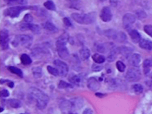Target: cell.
Returning <instances> with one entry per match:
<instances>
[{
    "label": "cell",
    "mask_w": 152,
    "mask_h": 114,
    "mask_svg": "<svg viewBox=\"0 0 152 114\" xmlns=\"http://www.w3.org/2000/svg\"><path fill=\"white\" fill-rule=\"evenodd\" d=\"M29 96L36 101V106L39 109H44L49 102V97L40 89L31 87L29 90Z\"/></svg>",
    "instance_id": "6da1fadb"
},
{
    "label": "cell",
    "mask_w": 152,
    "mask_h": 114,
    "mask_svg": "<svg viewBox=\"0 0 152 114\" xmlns=\"http://www.w3.org/2000/svg\"><path fill=\"white\" fill-rule=\"evenodd\" d=\"M72 17L79 24L90 25L95 22L96 13L95 12H90L86 14L73 13L72 15Z\"/></svg>",
    "instance_id": "7a4b0ae2"
},
{
    "label": "cell",
    "mask_w": 152,
    "mask_h": 114,
    "mask_svg": "<svg viewBox=\"0 0 152 114\" xmlns=\"http://www.w3.org/2000/svg\"><path fill=\"white\" fill-rule=\"evenodd\" d=\"M33 38L28 35H16L14 40L11 42L13 46L17 47L19 45H24V46H28L32 44Z\"/></svg>",
    "instance_id": "3957f363"
},
{
    "label": "cell",
    "mask_w": 152,
    "mask_h": 114,
    "mask_svg": "<svg viewBox=\"0 0 152 114\" xmlns=\"http://www.w3.org/2000/svg\"><path fill=\"white\" fill-rule=\"evenodd\" d=\"M105 35L119 42H123L127 40V36L123 32H118L112 29L105 31Z\"/></svg>",
    "instance_id": "277c9868"
},
{
    "label": "cell",
    "mask_w": 152,
    "mask_h": 114,
    "mask_svg": "<svg viewBox=\"0 0 152 114\" xmlns=\"http://www.w3.org/2000/svg\"><path fill=\"white\" fill-rule=\"evenodd\" d=\"M30 7H28L26 6H14L12 7H10L6 9L4 11V15L6 16H8L11 18H14L18 17L23 11L28 10V8H30Z\"/></svg>",
    "instance_id": "5b68a950"
},
{
    "label": "cell",
    "mask_w": 152,
    "mask_h": 114,
    "mask_svg": "<svg viewBox=\"0 0 152 114\" xmlns=\"http://www.w3.org/2000/svg\"><path fill=\"white\" fill-rule=\"evenodd\" d=\"M125 78L130 82L138 81L141 78V72L137 67H131L128 70Z\"/></svg>",
    "instance_id": "8992f818"
},
{
    "label": "cell",
    "mask_w": 152,
    "mask_h": 114,
    "mask_svg": "<svg viewBox=\"0 0 152 114\" xmlns=\"http://www.w3.org/2000/svg\"><path fill=\"white\" fill-rule=\"evenodd\" d=\"M135 20L136 17L134 15L131 13L125 14L122 18V24L124 28L128 32L131 31V26L134 24Z\"/></svg>",
    "instance_id": "52a82bcc"
},
{
    "label": "cell",
    "mask_w": 152,
    "mask_h": 114,
    "mask_svg": "<svg viewBox=\"0 0 152 114\" xmlns=\"http://www.w3.org/2000/svg\"><path fill=\"white\" fill-rule=\"evenodd\" d=\"M54 65L56 66V68L59 71L60 75L61 76H65L68 72V66L64 62L56 59L54 62Z\"/></svg>",
    "instance_id": "ba28073f"
},
{
    "label": "cell",
    "mask_w": 152,
    "mask_h": 114,
    "mask_svg": "<svg viewBox=\"0 0 152 114\" xmlns=\"http://www.w3.org/2000/svg\"><path fill=\"white\" fill-rule=\"evenodd\" d=\"M20 29L22 31H31L34 34H39L41 33V28L38 25L32 24H23L20 26Z\"/></svg>",
    "instance_id": "9c48e42d"
},
{
    "label": "cell",
    "mask_w": 152,
    "mask_h": 114,
    "mask_svg": "<svg viewBox=\"0 0 152 114\" xmlns=\"http://www.w3.org/2000/svg\"><path fill=\"white\" fill-rule=\"evenodd\" d=\"M100 17L104 22H110L112 18V14L111 9L108 7H103L100 11Z\"/></svg>",
    "instance_id": "30bf717a"
},
{
    "label": "cell",
    "mask_w": 152,
    "mask_h": 114,
    "mask_svg": "<svg viewBox=\"0 0 152 114\" xmlns=\"http://www.w3.org/2000/svg\"><path fill=\"white\" fill-rule=\"evenodd\" d=\"M9 42V33L8 31L4 29L1 31V46L3 50H6L8 49Z\"/></svg>",
    "instance_id": "8fae6325"
},
{
    "label": "cell",
    "mask_w": 152,
    "mask_h": 114,
    "mask_svg": "<svg viewBox=\"0 0 152 114\" xmlns=\"http://www.w3.org/2000/svg\"><path fill=\"white\" fill-rule=\"evenodd\" d=\"M87 86L89 90L95 92V91H97L100 88V85L95 78L91 77L88 79L87 81Z\"/></svg>",
    "instance_id": "7c38bea8"
},
{
    "label": "cell",
    "mask_w": 152,
    "mask_h": 114,
    "mask_svg": "<svg viewBox=\"0 0 152 114\" xmlns=\"http://www.w3.org/2000/svg\"><path fill=\"white\" fill-rule=\"evenodd\" d=\"M69 40L68 34L66 32H64L62 35L58 38L56 41V47L57 48L66 47V44Z\"/></svg>",
    "instance_id": "4fadbf2b"
},
{
    "label": "cell",
    "mask_w": 152,
    "mask_h": 114,
    "mask_svg": "<svg viewBox=\"0 0 152 114\" xmlns=\"http://www.w3.org/2000/svg\"><path fill=\"white\" fill-rule=\"evenodd\" d=\"M84 79H85L84 74H80L74 75L71 76L69 78V80L72 84L78 86H80L83 84L84 82Z\"/></svg>",
    "instance_id": "5bb4252c"
},
{
    "label": "cell",
    "mask_w": 152,
    "mask_h": 114,
    "mask_svg": "<svg viewBox=\"0 0 152 114\" xmlns=\"http://www.w3.org/2000/svg\"><path fill=\"white\" fill-rule=\"evenodd\" d=\"M114 47V44L112 43H102L99 44L97 45L96 49L98 51L101 53H107L109 50L111 51Z\"/></svg>",
    "instance_id": "9a60e30c"
},
{
    "label": "cell",
    "mask_w": 152,
    "mask_h": 114,
    "mask_svg": "<svg viewBox=\"0 0 152 114\" xmlns=\"http://www.w3.org/2000/svg\"><path fill=\"white\" fill-rule=\"evenodd\" d=\"M141 56L137 53L133 54L130 58V63L135 67H138L140 66V63H141Z\"/></svg>",
    "instance_id": "2e32d148"
},
{
    "label": "cell",
    "mask_w": 152,
    "mask_h": 114,
    "mask_svg": "<svg viewBox=\"0 0 152 114\" xmlns=\"http://www.w3.org/2000/svg\"><path fill=\"white\" fill-rule=\"evenodd\" d=\"M139 46L146 50H152V41L146 39H142L139 42Z\"/></svg>",
    "instance_id": "e0dca14e"
},
{
    "label": "cell",
    "mask_w": 152,
    "mask_h": 114,
    "mask_svg": "<svg viewBox=\"0 0 152 114\" xmlns=\"http://www.w3.org/2000/svg\"><path fill=\"white\" fill-rule=\"evenodd\" d=\"M58 54L60 58L64 60H67L69 58V53L66 47L57 48Z\"/></svg>",
    "instance_id": "ac0fdd59"
},
{
    "label": "cell",
    "mask_w": 152,
    "mask_h": 114,
    "mask_svg": "<svg viewBox=\"0 0 152 114\" xmlns=\"http://www.w3.org/2000/svg\"><path fill=\"white\" fill-rule=\"evenodd\" d=\"M120 53L119 51V48L118 47H114L109 52L108 56V58H107V60L109 62H113L116 58V57H117L118 54Z\"/></svg>",
    "instance_id": "d6986e66"
},
{
    "label": "cell",
    "mask_w": 152,
    "mask_h": 114,
    "mask_svg": "<svg viewBox=\"0 0 152 114\" xmlns=\"http://www.w3.org/2000/svg\"><path fill=\"white\" fill-rule=\"evenodd\" d=\"M129 35L132 41L134 43L136 44L140 42V41H141V35H140L139 32L135 29H132L131 31H130L129 32Z\"/></svg>",
    "instance_id": "ffe728a7"
},
{
    "label": "cell",
    "mask_w": 152,
    "mask_h": 114,
    "mask_svg": "<svg viewBox=\"0 0 152 114\" xmlns=\"http://www.w3.org/2000/svg\"><path fill=\"white\" fill-rule=\"evenodd\" d=\"M80 56L82 60H87L90 56V51L86 47H83L80 50Z\"/></svg>",
    "instance_id": "44dd1931"
},
{
    "label": "cell",
    "mask_w": 152,
    "mask_h": 114,
    "mask_svg": "<svg viewBox=\"0 0 152 114\" xmlns=\"http://www.w3.org/2000/svg\"><path fill=\"white\" fill-rule=\"evenodd\" d=\"M119 51L122 56H124L125 58H130L131 54L132 53V50L126 46H122L119 47Z\"/></svg>",
    "instance_id": "7402d4cb"
},
{
    "label": "cell",
    "mask_w": 152,
    "mask_h": 114,
    "mask_svg": "<svg viewBox=\"0 0 152 114\" xmlns=\"http://www.w3.org/2000/svg\"><path fill=\"white\" fill-rule=\"evenodd\" d=\"M92 59L97 64H102L104 63L105 61V56L102 54H98V53H96V54H93L92 56Z\"/></svg>",
    "instance_id": "603a6c76"
},
{
    "label": "cell",
    "mask_w": 152,
    "mask_h": 114,
    "mask_svg": "<svg viewBox=\"0 0 152 114\" xmlns=\"http://www.w3.org/2000/svg\"><path fill=\"white\" fill-rule=\"evenodd\" d=\"M7 69L8 71H10L11 73H13L14 74L17 75V76L22 78L23 77V72L22 71L19 69V68L15 67V66H8Z\"/></svg>",
    "instance_id": "cb8c5ba5"
},
{
    "label": "cell",
    "mask_w": 152,
    "mask_h": 114,
    "mask_svg": "<svg viewBox=\"0 0 152 114\" xmlns=\"http://www.w3.org/2000/svg\"><path fill=\"white\" fill-rule=\"evenodd\" d=\"M20 60H21V63L24 65H29L32 62L31 58L26 54H21L20 57Z\"/></svg>",
    "instance_id": "d4e9b609"
},
{
    "label": "cell",
    "mask_w": 152,
    "mask_h": 114,
    "mask_svg": "<svg viewBox=\"0 0 152 114\" xmlns=\"http://www.w3.org/2000/svg\"><path fill=\"white\" fill-rule=\"evenodd\" d=\"M45 28L51 32H56L58 31V29L57 28L51 23V22H46L45 24Z\"/></svg>",
    "instance_id": "484cf974"
},
{
    "label": "cell",
    "mask_w": 152,
    "mask_h": 114,
    "mask_svg": "<svg viewBox=\"0 0 152 114\" xmlns=\"http://www.w3.org/2000/svg\"><path fill=\"white\" fill-rule=\"evenodd\" d=\"M143 69L144 74H147L149 72L150 68L152 66V60L151 59H146L143 62Z\"/></svg>",
    "instance_id": "4316f807"
},
{
    "label": "cell",
    "mask_w": 152,
    "mask_h": 114,
    "mask_svg": "<svg viewBox=\"0 0 152 114\" xmlns=\"http://www.w3.org/2000/svg\"><path fill=\"white\" fill-rule=\"evenodd\" d=\"M42 68L40 67H34L32 68V72L34 78H39L42 75Z\"/></svg>",
    "instance_id": "83f0119b"
},
{
    "label": "cell",
    "mask_w": 152,
    "mask_h": 114,
    "mask_svg": "<svg viewBox=\"0 0 152 114\" xmlns=\"http://www.w3.org/2000/svg\"><path fill=\"white\" fill-rule=\"evenodd\" d=\"M10 105L13 108H19L21 106V101L17 99H10L8 100Z\"/></svg>",
    "instance_id": "f1b7e54d"
},
{
    "label": "cell",
    "mask_w": 152,
    "mask_h": 114,
    "mask_svg": "<svg viewBox=\"0 0 152 114\" xmlns=\"http://www.w3.org/2000/svg\"><path fill=\"white\" fill-rule=\"evenodd\" d=\"M8 5H20L25 6L28 4V1L26 0H11V1H7Z\"/></svg>",
    "instance_id": "f546056e"
},
{
    "label": "cell",
    "mask_w": 152,
    "mask_h": 114,
    "mask_svg": "<svg viewBox=\"0 0 152 114\" xmlns=\"http://www.w3.org/2000/svg\"><path fill=\"white\" fill-rule=\"evenodd\" d=\"M44 6L46 8H47L49 10L51 11H55L56 10V6L54 3L52 1H47L44 3Z\"/></svg>",
    "instance_id": "4dcf8cb0"
},
{
    "label": "cell",
    "mask_w": 152,
    "mask_h": 114,
    "mask_svg": "<svg viewBox=\"0 0 152 114\" xmlns=\"http://www.w3.org/2000/svg\"><path fill=\"white\" fill-rule=\"evenodd\" d=\"M58 88L60 89H65V88H73V86L71 84L66 83L63 80H61L58 84Z\"/></svg>",
    "instance_id": "1f68e13d"
},
{
    "label": "cell",
    "mask_w": 152,
    "mask_h": 114,
    "mask_svg": "<svg viewBox=\"0 0 152 114\" xmlns=\"http://www.w3.org/2000/svg\"><path fill=\"white\" fill-rule=\"evenodd\" d=\"M47 70H48V72L52 75H54L55 76L60 75L59 71H58V70L56 69V67H54L51 66H47Z\"/></svg>",
    "instance_id": "d6a6232c"
},
{
    "label": "cell",
    "mask_w": 152,
    "mask_h": 114,
    "mask_svg": "<svg viewBox=\"0 0 152 114\" xmlns=\"http://www.w3.org/2000/svg\"><path fill=\"white\" fill-rule=\"evenodd\" d=\"M116 68H117V70L120 72H124L126 68L125 65L121 61H118L117 62H116Z\"/></svg>",
    "instance_id": "836d02e7"
},
{
    "label": "cell",
    "mask_w": 152,
    "mask_h": 114,
    "mask_svg": "<svg viewBox=\"0 0 152 114\" xmlns=\"http://www.w3.org/2000/svg\"><path fill=\"white\" fill-rule=\"evenodd\" d=\"M133 90L134 91V92L137 94L142 93L143 91V86L141 84H134L133 87Z\"/></svg>",
    "instance_id": "e575fe53"
},
{
    "label": "cell",
    "mask_w": 152,
    "mask_h": 114,
    "mask_svg": "<svg viewBox=\"0 0 152 114\" xmlns=\"http://www.w3.org/2000/svg\"><path fill=\"white\" fill-rule=\"evenodd\" d=\"M70 3V7L71 8H74L77 10H80L79 8H80V3L81 2L79 1H69Z\"/></svg>",
    "instance_id": "d590c367"
},
{
    "label": "cell",
    "mask_w": 152,
    "mask_h": 114,
    "mask_svg": "<svg viewBox=\"0 0 152 114\" xmlns=\"http://www.w3.org/2000/svg\"><path fill=\"white\" fill-rule=\"evenodd\" d=\"M144 31L148 35L152 37V26L147 25L144 26Z\"/></svg>",
    "instance_id": "8d00e7d4"
},
{
    "label": "cell",
    "mask_w": 152,
    "mask_h": 114,
    "mask_svg": "<svg viewBox=\"0 0 152 114\" xmlns=\"http://www.w3.org/2000/svg\"><path fill=\"white\" fill-rule=\"evenodd\" d=\"M92 70L95 72H99L102 70L103 66L100 65V64H93L92 65Z\"/></svg>",
    "instance_id": "74e56055"
},
{
    "label": "cell",
    "mask_w": 152,
    "mask_h": 114,
    "mask_svg": "<svg viewBox=\"0 0 152 114\" xmlns=\"http://www.w3.org/2000/svg\"><path fill=\"white\" fill-rule=\"evenodd\" d=\"M24 20L26 24H31L33 20V18L30 14H26L24 17Z\"/></svg>",
    "instance_id": "f35d334b"
},
{
    "label": "cell",
    "mask_w": 152,
    "mask_h": 114,
    "mask_svg": "<svg viewBox=\"0 0 152 114\" xmlns=\"http://www.w3.org/2000/svg\"><path fill=\"white\" fill-rule=\"evenodd\" d=\"M63 22L64 25L67 27H72L73 26L72 23L68 17H64L63 19Z\"/></svg>",
    "instance_id": "ab89813d"
},
{
    "label": "cell",
    "mask_w": 152,
    "mask_h": 114,
    "mask_svg": "<svg viewBox=\"0 0 152 114\" xmlns=\"http://www.w3.org/2000/svg\"><path fill=\"white\" fill-rule=\"evenodd\" d=\"M137 17L140 19H144V18H145L146 17V13H144V11H137Z\"/></svg>",
    "instance_id": "60d3db41"
},
{
    "label": "cell",
    "mask_w": 152,
    "mask_h": 114,
    "mask_svg": "<svg viewBox=\"0 0 152 114\" xmlns=\"http://www.w3.org/2000/svg\"><path fill=\"white\" fill-rule=\"evenodd\" d=\"M9 95H10V93L7 90L3 89L1 91V96L2 97H8Z\"/></svg>",
    "instance_id": "b9f144b4"
},
{
    "label": "cell",
    "mask_w": 152,
    "mask_h": 114,
    "mask_svg": "<svg viewBox=\"0 0 152 114\" xmlns=\"http://www.w3.org/2000/svg\"><path fill=\"white\" fill-rule=\"evenodd\" d=\"M83 114H93V111L91 109L89 108H87L83 111Z\"/></svg>",
    "instance_id": "7bdbcfd3"
},
{
    "label": "cell",
    "mask_w": 152,
    "mask_h": 114,
    "mask_svg": "<svg viewBox=\"0 0 152 114\" xmlns=\"http://www.w3.org/2000/svg\"><path fill=\"white\" fill-rule=\"evenodd\" d=\"M8 87H10V88H13L14 84V83H13V82L10 81L9 83H8Z\"/></svg>",
    "instance_id": "ee69618b"
},
{
    "label": "cell",
    "mask_w": 152,
    "mask_h": 114,
    "mask_svg": "<svg viewBox=\"0 0 152 114\" xmlns=\"http://www.w3.org/2000/svg\"><path fill=\"white\" fill-rule=\"evenodd\" d=\"M96 96H98V97H101L102 96H104V95L103 94H101V93H96Z\"/></svg>",
    "instance_id": "f6af8a7d"
},
{
    "label": "cell",
    "mask_w": 152,
    "mask_h": 114,
    "mask_svg": "<svg viewBox=\"0 0 152 114\" xmlns=\"http://www.w3.org/2000/svg\"><path fill=\"white\" fill-rule=\"evenodd\" d=\"M69 114H77V113H73V112H70V113H69Z\"/></svg>",
    "instance_id": "bcb514c9"
},
{
    "label": "cell",
    "mask_w": 152,
    "mask_h": 114,
    "mask_svg": "<svg viewBox=\"0 0 152 114\" xmlns=\"http://www.w3.org/2000/svg\"><path fill=\"white\" fill-rule=\"evenodd\" d=\"M20 114H25V113H20Z\"/></svg>",
    "instance_id": "7dc6e473"
}]
</instances>
